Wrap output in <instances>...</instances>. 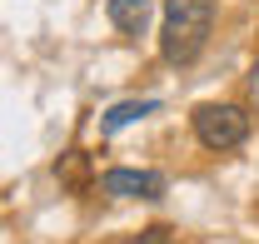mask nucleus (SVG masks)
<instances>
[{
	"instance_id": "2",
	"label": "nucleus",
	"mask_w": 259,
	"mask_h": 244,
	"mask_svg": "<svg viewBox=\"0 0 259 244\" xmlns=\"http://www.w3.org/2000/svg\"><path fill=\"white\" fill-rule=\"evenodd\" d=\"M194 125V140L204 145V150L225 154V150H239L244 140H249V115L239 110V105H199L190 115Z\"/></svg>"
},
{
	"instance_id": "1",
	"label": "nucleus",
	"mask_w": 259,
	"mask_h": 244,
	"mask_svg": "<svg viewBox=\"0 0 259 244\" xmlns=\"http://www.w3.org/2000/svg\"><path fill=\"white\" fill-rule=\"evenodd\" d=\"M220 0H164V25H160V55L164 65L185 70L204 55L209 30H214Z\"/></svg>"
},
{
	"instance_id": "4",
	"label": "nucleus",
	"mask_w": 259,
	"mask_h": 244,
	"mask_svg": "<svg viewBox=\"0 0 259 244\" xmlns=\"http://www.w3.org/2000/svg\"><path fill=\"white\" fill-rule=\"evenodd\" d=\"M105 15L130 40H140V35L150 30V0H105Z\"/></svg>"
},
{
	"instance_id": "3",
	"label": "nucleus",
	"mask_w": 259,
	"mask_h": 244,
	"mask_svg": "<svg viewBox=\"0 0 259 244\" xmlns=\"http://www.w3.org/2000/svg\"><path fill=\"white\" fill-rule=\"evenodd\" d=\"M164 180L160 170H130V165H115V170H105L100 175V194H110V199H164Z\"/></svg>"
},
{
	"instance_id": "7",
	"label": "nucleus",
	"mask_w": 259,
	"mask_h": 244,
	"mask_svg": "<svg viewBox=\"0 0 259 244\" xmlns=\"http://www.w3.org/2000/svg\"><path fill=\"white\" fill-rule=\"evenodd\" d=\"M249 95L259 100V60H254V70H249Z\"/></svg>"
},
{
	"instance_id": "6",
	"label": "nucleus",
	"mask_w": 259,
	"mask_h": 244,
	"mask_svg": "<svg viewBox=\"0 0 259 244\" xmlns=\"http://www.w3.org/2000/svg\"><path fill=\"white\" fill-rule=\"evenodd\" d=\"M135 244H175V234L164 229V224H150V229H140V239Z\"/></svg>"
},
{
	"instance_id": "5",
	"label": "nucleus",
	"mask_w": 259,
	"mask_h": 244,
	"mask_svg": "<svg viewBox=\"0 0 259 244\" xmlns=\"http://www.w3.org/2000/svg\"><path fill=\"white\" fill-rule=\"evenodd\" d=\"M155 110H160V100H120L115 110H105L100 130H105V135H115V130H125V125L145 120V115H155Z\"/></svg>"
}]
</instances>
